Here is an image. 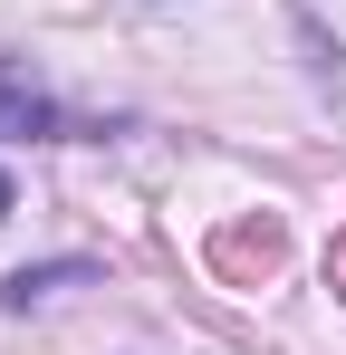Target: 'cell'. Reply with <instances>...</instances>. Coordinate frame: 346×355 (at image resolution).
Returning a JSON list of instances; mask_svg holds the SVG:
<instances>
[{"mask_svg": "<svg viewBox=\"0 0 346 355\" xmlns=\"http://www.w3.org/2000/svg\"><path fill=\"white\" fill-rule=\"evenodd\" d=\"M0 135H67L49 87H29V67H10V58H0Z\"/></svg>", "mask_w": 346, "mask_h": 355, "instance_id": "1", "label": "cell"}, {"mask_svg": "<svg viewBox=\"0 0 346 355\" xmlns=\"http://www.w3.org/2000/svg\"><path fill=\"white\" fill-rule=\"evenodd\" d=\"M67 279H87V259H67V269H19V279H10V307H29V297H49V288H67Z\"/></svg>", "mask_w": 346, "mask_h": 355, "instance_id": "2", "label": "cell"}, {"mask_svg": "<svg viewBox=\"0 0 346 355\" xmlns=\"http://www.w3.org/2000/svg\"><path fill=\"white\" fill-rule=\"evenodd\" d=\"M0 221H10V173H0Z\"/></svg>", "mask_w": 346, "mask_h": 355, "instance_id": "3", "label": "cell"}]
</instances>
